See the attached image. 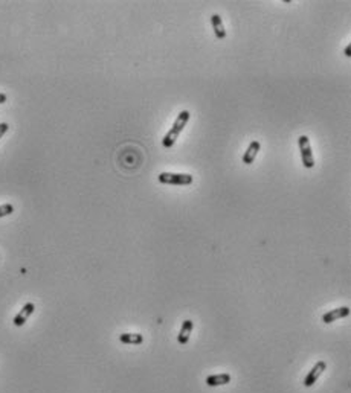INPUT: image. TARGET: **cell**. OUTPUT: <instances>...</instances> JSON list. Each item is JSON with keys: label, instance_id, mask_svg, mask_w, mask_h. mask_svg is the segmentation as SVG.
Returning a JSON list of instances; mask_svg holds the SVG:
<instances>
[{"label": "cell", "instance_id": "6da1fadb", "mask_svg": "<svg viewBox=\"0 0 351 393\" xmlns=\"http://www.w3.org/2000/svg\"><path fill=\"white\" fill-rule=\"evenodd\" d=\"M190 117H191V113H190L188 110H184V111L179 113V116L176 117V120H174L172 127L170 128V131L165 134V137H164V140H162V145H164L165 148H171V146L176 143V140L179 139L180 133H182L184 128L186 127Z\"/></svg>", "mask_w": 351, "mask_h": 393}, {"label": "cell", "instance_id": "7a4b0ae2", "mask_svg": "<svg viewBox=\"0 0 351 393\" xmlns=\"http://www.w3.org/2000/svg\"><path fill=\"white\" fill-rule=\"evenodd\" d=\"M159 181L162 185H172V186H186L194 181L191 174H178V172H160Z\"/></svg>", "mask_w": 351, "mask_h": 393}, {"label": "cell", "instance_id": "3957f363", "mask_svg": "<svg viewBox=\"0 0 351 393\" xmlns=\"http://www.w3.org/2000/svg\"><path fill=\"white\" fill-rule=\"evenodd\" d=\"M298 146H300V151H301V160H302V165L307 168V169H312L314 166V157H313V151H312V146H310V140L307 136H300L298 137Z\"/></svg>", "mask_w": 351, "mask_h": 393}, {"label": "cell", "instance_id": "277c9868", "mask_svg": "<svg viewBox=\"0 0 351 393\" xmlns=\"http://www.w3.org/2000/svg\"><path fill=\"white\" fill-rule=\"evenodd\" d=\"M326 369H327L326 361H318L316 365L313 366V369L307 374V377L304 380V386L306 387H312L318 381V378L326 372Z\"/></svg>", "mask_w": 351, "mask_h": 393}, {"label": "cell", "instance_id": "5b68a950", "mask_svg": "<svg viewBox=\"0 0 351 393\" xmlns=\"http://www.w3.org/2000/svg\"><path fill=\"white\" fill-rule=\"evenodd\" d=\"M34 310H36V305L31 304V302H28V304H24L23 308L20 310V313L14 317V325H16V326H23V325L28 322L29 316H31V314L34 313Z\"/></svg>", "mask_w": 351, "mask_h": 393}, {"label": "cell", "instance_id": "8992f818", "mask_svg": "<svg viewBox=\"0 0 351 393\" xmlns=\"http://www.w3.org/2000/svg\"><path fill=\"white\" fill-rule=\"evenodd\" d=\"M346 316H350V308L348 307H340V308H336V310H332V311L326 313L322 316V322L328 325V323H333L338 319H344Z\"/></svg>", "mask_w": 351, "mask_h": 393}, {"label": "cell", "instance_id": "52a82bcc", "mask_svg": "<svg viewBox=\"0 0 351 393\" xmlns=\"http://www.w3.org/2000/svg\"><path fill=\"white\" fill-rule=\"evenodd\" d=\"M261 149V143L258 140H252L248 146V149L244 151V156H243V163L244 165H250L254 163V160L256 159L258 153Z\"/></svg>", "mask_w": 351, "mask_h": 393}, {"label": "cell", "instance_id": "ba28073f", "mask_svg": "<svg viewBox=\"0 0 351 393\" xmlns=\"http://www.w3.org/2000/svg\"><path fill=\"white\" fill-rule=\"evenodd\" d=\"M211 24H212V29H214V34L218 40H224L226 38V29L223 26V21H222V17L218 14H212L211 15Z\"/></svg>", "mask_w": 351, "mask_h": 393}, {"label": "cell", "instance_id": "9c48e42d", "mask_svg": "<svg viewBox=\"0 0 351 393\" xmlns=\"http://www.w3.org/2000/svg\"><path fill=\"white\" fill-rule=\"evenodd\" d=\"M192 329H194V322H192V320H185V322L182 323L179 337H178V342H179L180 345H186V343H188Z\"/></svg>", "mask_w": 351, "mask_h": 393}, {"label": "cell", "instance_id": "30bf717a", "mask_svg": "<svg viewBox=\"0 0 351 393\" xmlns=\"http://www.w3.org/2000/svg\"><path fill=\"white\" fill-rule=\"evenodd\" d=\"M230 383V375L229 374H217V375H210L206 378V384L210 387H217V386H224Z\"/></svg>", "mask_w": 351, "mask_h": 393}, {"label": "cell", "instance_id": "8fae6325", "mask_svg": "<svg viewBox=\"0 0 351 393\" xmlns=\"http://www.w3.org/2000/svg\"><path fill=\"white\" fill-rule=\"evenodd\" d=\"M120 342L124 345H140L144 342L142 334H133V332H126L120 336Z\"/></svg>", "mask_w": 351, "mask_h": 393}, {"label": "cell", "instance_id": "7c38bea8", "mask_svg": "<svg viewBox=\"0 0 351 393\" xmlns=\"http://www.w3.org/2000/svg\"><path fill=\"white\" fill-rule=\"evenodd\" d=\"M14 212V206L6 203V204H2L0 206V218H4V217H8Z\"/></svg>", "mask_w": 351, "mask_h": 393}, {"label": "cell", "instance_id": "4fadbf2b", "mask_svg": "<svg viewBox=\"0 0 351 393\" xmlns=\"http://www.w3.org/2000/svg\"><path fill=\"white\" fill-rule=\"evenodd\" d=\"M8 128H10V125L6 122H0V139L4 137V134L8 131Z\"/></svg>", "mask_w": 351, "mask_h": 393}, {"label": "cell", "instance_id": "5bb4252c", "mask_svg": "<svg viewBox=\"0 0 351 393\" xmlns=\"http://www.w3.org/2000/svg\"><path fill=\"white\" fill-rule=\"evenodd\" d=\"M344 55H345V56H351V44H346V46H345Z\"/></svg>", "mask_w": 351, "mask_h": 393}, {"label": "cell", "instance_id": "9a60e30c", "mask_svg": "<svg viewBox=\"0 0 351 393\" xmlns=\"http://www.w3.org/2000/svg\"><path fill=\"white\" fill-rule=\"evenodd\" d=\"M6 95L5 93H0V104H4V102H6Z\"/></svg>", "mask_w": 351, "mask_h": 393}]
</instances>
